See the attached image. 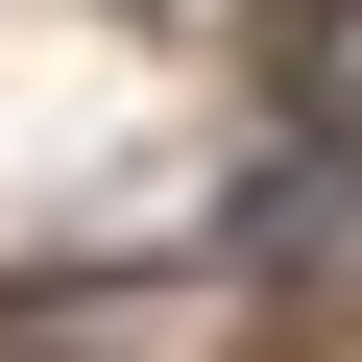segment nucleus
Masks as SVG:
<instances>
[{
    "label": "nucleus",
    "mask_w": 362,
    "mask_h": 362,
    "mask_svg": "<svg viewBox=\"0 0 362 362\" xmlns=\"http://www.w3.org/2000/svg\"><path fill=\"white\" fill-rule=\"evenodd\" d=\"M290 97H314V145H362V0H314V25H290Z\"/></svg>",
    "instance_id": "obj_1"
}]
</instances>
